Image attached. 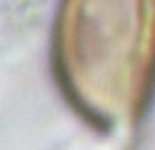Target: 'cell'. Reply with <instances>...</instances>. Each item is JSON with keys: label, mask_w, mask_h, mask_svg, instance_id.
Returning a JSON list of instances; mask_svg holds the SVG:
<instances>
[{"label": "cell", "mask_w": 155, "mask_h": 150, "mask_svg": "<svg viewBox=\"0 0 155 150\" xmlns=\"http://www.w3.org/2000/svg\"><path fill=\"white\" fill-rule=\"evenodd\" d=\"M53 70L88 123L133 128L155 93V0H63Z\"/></svg>", "instance_id": "1"}]
</instances>
